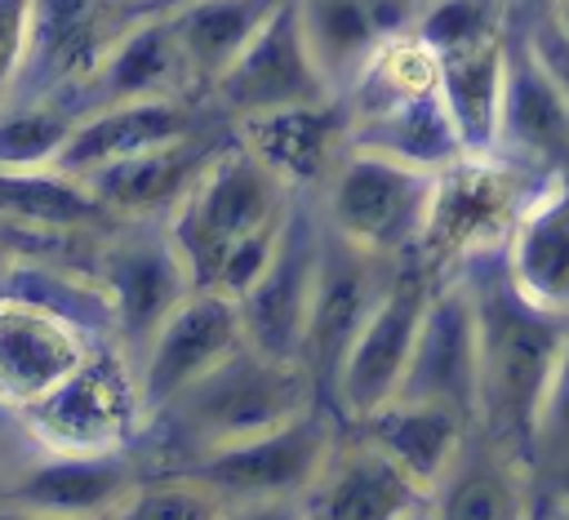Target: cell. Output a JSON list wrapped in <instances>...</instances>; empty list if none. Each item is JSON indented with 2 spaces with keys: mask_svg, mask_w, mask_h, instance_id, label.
<instances>
[{
  "mask_svg": "<svg viewBox=\"0 0 569 520\" xmlns=\"http://www.w3.org/2000/svg\"><path fill=\"white\" fill-rule=\"evenodd\" d=\"M476 316H480V391H476V431L507 449L511 458L529 462L538 444L542 400L569 338V320L529 302L507 267L502 253L476 258L462 267Z\"/></svg>",
  "mask_w": 569,
  "mask_h": 520,
  "instance_id": "6da1fadb",
  "label": "cell"
},
{
  "mask_svg": "<svg viewBox=\"0 0 569 520\" xmlns=\"http://www.w3.org/2000/svg\"><path fill=\"white\" fill-rule=\"evenodd\" d=\"M311 404H320V387L307 364L271 360L244 342L204 378H196L178 400H169L151 422H160L164 436L178 440V462H187L200 449L258 436Z\"/></svg>",
  "mask_w": 569,
  "mask_h": 520,
  "instance_id": "7a4b0ae2",
  "label": "cell"
},
{
  "mask_svg": "<svg viewBox=\"0 0 569 520\" xmlns=\"http://www.w3.org/2000/svg\"><path fill=\"white\" fill-rule=\"evenodd\" d=\"M298 191H289L240 138H227L218 156L204 164L187 200L164 218L196 289H213L227 258L262 236L276 231L289 213Z\"/></svg>",
  "mask_w": 569,
  "mask_h": 520,
  "instance_id": "3957f363",
  "label": "cell"
},
{
  "mask_svg": "<svg viewBox=\"0 0 569 520\" xmlns=\"http://www.w3.org/2000/svg\"><path fill=\"white\" fill-rule=\"evenodd\" d=\"M551 173H538L502 151L493 156H458L436 173L427 227L418 240V258L453 276L476 258L502 253L525 204L538 196V187Z\"/></svg>",
  "mask_w": 569,
  "mask_h": 520,
  "instance_id": "277c9868",
  "label": "cell"
},
{
  "mask_svg": "<svg viewBox=\"0 0 569 520\" xmlns=\"http://www.w3.org/2000/svg\"><path fill=\"white\" fill-rule=\"evenodd\" d=\"M431 191V169L347 147L320 191V218L329 231L378 258H413L427 227Z\"/></svg>",
  "mask_w": 569,
  "mask_h": 520,
  "instance_id": "5b68a950",
  "label": "cell"
},
{
  "mask_svg": "<svg viewBox=\"0 0 569 520\" xmlns=\"http://www.w3.org/2000/svg\"><path fill=\"white\" fill-rule=\"evenodd\" d=\"M436 284H440V271H431L418 253L396 267L378 307L369 311V320L360 324V333L351 338V347L342 351V360L329 378L325 396H329L342 427H356L373 409L396 400L405 369H409V356H413L422 311H427Z\"/></svg>",
  "mask_w": 569,
  "mask_h": 520,
  "instance_id": "8992f818",
  "label": "cell"
},
{
  "mask_svg": "<svg viewBox=\"0 0 569 520\" xmlns=\"http://www.w3.org/2000/svg\"><path fill=\"white\" fill-rule=\"evenodd\" d=\"M338 427L325 404H311L258 436L191 453L178 471L213 484L227 502L240 498H311L320 471L338 449Z\"/></svg>",
  "mask_w": 569,
  "mask_h": 520,
  "instance_id": "52a82bcc",
  "label": "cell"
},
{
  "mask_svg": "<svg viewBox=\"0 0 569 520\" xmlns=\"http://www.w3.org/2000/svg\"><path fill=\"white\" fill-rule=\"evenodd\" d=\"M93 276L111 298L116 347L124 351L129 364L142 356V347L164 324V316L196 289L160 218L116 222L93 253Z\"/></svg>",
  "mask_w": 569,
  "mask_h": 520,
  "instance_id": "ba28073f",
  "label": "cell"
},
{
  "mask_svg": "<svg viewBox=\"0 0 569 520\" xmlns=\"http://www.w3.org/2000/svg\"><path fill=\"white\" fill-rule=\"evenodd\" d=\"M22 413L40 449H129L147 422L133 364L116 342H98L67 382H58Z\"/></svg>",
  "mask_w": 569,
  "mask_h": 520,
  "instance_id": "9c48e42d",
  "label": "cell"
},
{
  "mask_svg": "<svg viewBox=\"0 0 569 520\" xmlns=\"http://www.w3.org/2000/svg\"><path fill=\"white\" fill-rule=\"evenodd\" d=\"M320 236L325 218L320 209L298 196L289 204V218L280 227V240L271 249V262L262 276L236 298L244 342L271 360L302 364V342H307V316H311V293H316V267H320Z\"/></svg>",
  "mask_w": 569,
  "mask_h": 520,
  "instance_id": "30bf717a",
  "label": "cell"
},
{
  "mask_svg": "<svg viewBox=\"0 0 569 520\" xmlns=\"http://www.w3.org/2000/svg\"><path fill=\"white\" fill-rule=\"evenodd\" d=\"M240 347H244V329H240L236 298L218 289H191L151 333L142 356L133 360L138 400H142L147 422Z\"/></svg>",
  "mask_w": 569,
  "mask_h": 520,
  "instance_id": "8fae6325",
  "label": "cell"
},
{
  "mask_svg": "<svg viewBox=\"0 0 569 520\" xmlns=\"http://www.w3.org/2000/svg\"><path fill=\"white\" fill-rule=\"evenodd\" d=\"M476 391H480V316H476V293L467 276L453 271V276H440L422 311L413 356L396 396L449 404L467 413L476 427Z\"/></svg>",
  "mask_w": 569,
  "mask_h": 520,
  "instance_id": "7c38bea8",
  "label": "cell"
},
{
  "mask_svg": "<svg viewBox=\"0 0 569 520\" xmlns=\"http://www.w3.org/2000/svg\"><path fill=\"white\" fill-rule=\"evenodd\" d=\"M405 258H378L338 231L325 227L320 236V267H316V293H311V316H307V342H302V364L316 378L320 391H329V378L378 307L382 289L391 284L396 267Z\"/></svg>",
  "mask_w": 569,
  "mask_h": 520,
  "instance_id": "4fadbf2b",
  "label": "cell"
},
{
  "mask_svg": "<svg viewBox=\"0 0 569 520\" xmlns=\"http://www.w3.org/2000/svg\"><path fill=\"white\" fill-rule=\"evenodd\" d=\"M209 98L231 116H258V111H276V107H298V102H325L338 98L329 89V80L320 76L302 22H298V4L284 0L262 31L236 53V62L209 84Z\"/></svg>",
  "mask_w": 569,
  "mask_h": 520,
  "instance_id": "5bb4252c",
  "label": "cell"
},
{
  "mask_svg": "<svg viewBox=\"0 0 569 520\" xmlns=\"http://www.w3.org/2000/svg\"><path fill=\"white\" fill-rule=\"evenodd\" d=\"M120 0H36L31 4V36L27 58L13 80V98H49V93H76L107 53V44L120 36V22H111V9Z\"/></svg>",
  "mask_w": 569,
  "mask_h": 520,
  "instance_id": "9a60e30c",
  "label": "cell"
},
{
  "mask_svg": "<svg viewBox=\"0 0 569 520\" xmlns=\"http://www.w3.org/2000/svg\"><path fill=\"white\" fill-rule=\"evenodd\" d=\"M138 480L142 471L129 449H40L18 467L9 507L67 520H111Z\"/></svg>",
  "mask_w": 569,
  "mask_h": 520,
  "instance_id": "2e32d148",
  "label": "cell"
},
{
  "mask_svg": "<svg viewBox=\"0 0 569 520\" xmlns=\"http://www.w3.org/2000/svg\"><path fill=\"white\" fill-rule=\"evenodd\" d=\"M236 138L298 196L325 191L342 151L351 147V116L342 98L276 107L236 120Z\"/></svg>",
  "mask_w": 569,
  "mask_h": 520,
  "instance_id": "e0dca14e",
  "label": "cell"
},
{
  "mask_svg": "<svg viewBox=\"0 0 569 520\" xmlns=\"http://www.w3.org/2000/svg\"><path fill=\"white\" fill-rule=\"evenodd\" d=\"M196 89L191 67L182 58V44L173 36V22L164 9H147L120 27V36L107 44L89 80L80 84V107H107V102H138V98H187Z\"/></svg>",
  "mask_w": 569,
  "mask_h": 520,
  "instance_id": "ac0fdd59",
  "label": "cell"
},
{
  "mask_svg": "<svg viewBox=\"0 0 569 520\" xmlns=\"http://www.w3.org/2000/svg\"><path fill=\"white\" fill-rule=\"evenodd\" d=\"M293 4L307 49L338 98L356 84L369 58L387 40L409 36L422 13V0H293Z\"/></svg>",
  "mask_w": 569,
  "mask_h": 520,
  "instance_id": "d6986e66",
  "label": "cell"
},
{
  "mask_svg": "<svg viewBox=\"0 0 569 520\" xmlns=\"http://www.w3.org/2000/svg\"><path fill=\"white\" fill-rule=\"evenodd\" d=\"M98 342L71 320L0 293V391L13 404H36L67 382Z\"/></svg>",
  "mask_w": 569,
  "mask_h": 520,
  "instance_id": "ffe728a7",
  "label": "cell"
},
{
  "mask_svg": "<svg viewBox=\"0 0 569 520\" xmlns=\"http://www.w3.org/2000/svg\"><path fill=\"white\" fill-rule=\"evenodd\" d=\"M218 147H222L218 138H204L196 129L178 142H164V147L138 151V156H124L116 164H102V169L84 173V182L116 222H133V218H160L164 222L187 200V191L196 187L204 164L218 156Z\"/></svg>",
  "mask_w": 569,
  "mask_h": 520,
  "instance_id": "44dd1931",
  "label": "cell"
},
{
  "mask_svg": "<svg viewBox=\"0 0 569 520\" xmlns=\"http://www.w3.org/2000/svg\"><path fill=\"white\" fill-rule=\"evenodd\" d=\"M307 502L316 520H400L405 511L431 502V493L409 471H400L378 444L351 431L338 440Z\"/></svg>",
  "mask_w": 569,
  "mask_h": 520,
  "instance_id": "7402d4cb",
  "label": "cell"
},
{
  "mask_svg": "<svg viewBox=\"0 0 569 520\" xmlns=\"http://www.w3.org/2000/svg\"><path fill=\"white\" fill-rule=\"evenodd\" d=\"M498 151L538 173L569 169V102L533 62L520 31H507V93Z\"/></svg>",
  "mask_w": 569,
  "mask_h": 520,
  "instance_id": "603a6c76",
  "label": "cell"
},
{
  "mask_svg": "<svg viewBox=\"0 0 569 520\" xmlns=\"http://www.w3.org/2000/svg\"><path fill=\"white\" fill-rule=\"evenodd\" d=\"M196 129H200V120H196L187 98H138V102L89 107L76 120V133H71L58 169L84 178V173H93L102 164H116L124 156L178 142Z\"/></svg>",
  "mask_w": 569,
  "mask_h": 520,
  "instance_id": "cb8c5ba5",
  "label": "cell"
},
{
  "mask_svg": "<svg viewBox=\"0 0 569 520\" xmlns=\"http://www.w3.org/2000/svg\"><path fill=\"white\" fill-rule=\"evenodd\" d=\"M502 267L529 302L569 320V169L551 173L525 204Z\"/></svg>",
  "mask_w": 569,
  "mask_h": 520,
  "instance_id": "d4e9b609",
  "label": "cell"
},
{
  "mask_svg": "<svg viewBox=\"0 0 569 520\" xmlns=\"http://www.w3.org/2000/svg\"><path fill=\"white\" fill-rule=\"evenodd\" d=\"M360 431L369 444H378L400 471H409L427 493H436V484L449 476V467L458 462L462 444L471 440V418L449 409V404H431V400H387L382 409H373L365 422L347 427Z\"/></svg>",
  "mask_w": 569,
  "mask_h": 520,
  "instance_id": "484cf974",
  "label": "cell"
},
{
  "mask_svg": "<svg viewBox=\"0 0 569 520\" xmlns=\"http://www.w3.org/2000/svg\"><path fill=\"white\" fill-rule=\"evenodd\" d=\"M507 93V36L440 53V102L467 156H493L502 133Z\"/></svg>",
  "mask_w": 569,
  "mask_h": 520,
  "instance_id": "4316f807",
  "label": "cell"
},
{
  "mask_svg": "<svg viewBox=\"0 0 569 520\" xmlns=\"http://www.w3.org/2000/svg\"><path fill=\"white\" fill-rule=\"evenodd\" d=\"M440 520H520L529 502L525 462L489 444L480 431L462 444L458 462L431 493Z\"/></svg>",
  "mask_w": 569,
  "mask_h": 520,
  "instance_id": "83f0119b",
  "label": "cell"
},
{
  "mask_svg": "<svg viewBox=\"0 0 569 520\" xmlns=\"http://www.w3.org/2000/svg\"><path fill=\"white\" fill-rule=\"evenodd\" d=\"M351 147L378 151V156H391V160H405V164H418L431 173H440L445 164L467 156L458 133H453V120L440 102V89L351 116Z\"/></svg>",
  "mask_w": 569,
  "mask_h": 520,
  "instance_id": "f1b7e54d",
  "label": "cell"
},
{
  "mask_svg": "<svg viewBox=\"0 0 569 520\" xmlns=\"http://www.w3.org/2000/svg\"><path fill=\"white\" fill-rule=\"evenodd\" d=\"M284 0H182L169 13L173 36L182 44V58L191 67L196 89L209 93V84L236 62V53L262 31V22Z\"/></svg>",
  "mask_w": 569,
  "mask_h": 520,
  "instance_id": "f546056e",
  "label": "cell"
},
{
  "mask_svg": "<svg viewBox=\"0 0 569 520\" xmlns=\"http://www.w3.org/2000/svg\"><path fill=\"white\" fill-rule=\"evenodd\" d=\"M80 116L76 93L0 102V169H58Z\"/></svg>",
  "mask_w": 569,
  "mask_h": 520,
  "instance_id": "4dcf8cb0",
  "label": "cell"
},
{
  "mask_svg": "<svg viewBox=\"0 0 569 520\" xmlns=\"http://www.w3.org/2000/svg\"><path fill=\"white\" fill-rule=\"evenodd\" d=\"M227 507V498L187 476V471H160V476H142L129 498L111 511V520H218Z\"/></svg>",
  "mask_w": 569,
  "mask_h": 520,
  "instance_id": "1f68e13d",
  "label": "cell"
},
{
  "mask_svg": "<svg viewBox=\"0 0 569 520\" xmlns=\"http://www.w3.org/2000/svg\"><path fill=\"white\" fill-rule=\"evenodd\" d=\"M413 36L440 58L507 36V0H422Z\"/></svg>",
  "mask_w": 569,
  "mask_h": 520,
  "instance_id": "d6a6232c",
  "label": "cell"
},
{
  "mask_svg": "<svg viewBox=\"0 0 569 520\" xmlns=\"http://www.w3.org/2000/svg\"><path fill=\"white\" fill-rule=\"evenodd\" d=\"M520 36H525L533 62L547 71V80H551V84L565 93V102H569V31L551 18L547 0H542V9H538L533 18L520 22Z\"/></svg>",
  "mask_w": 569,
  "mask_h": 520,
  "instance_id": "836d02e7",
  "label": "cell"
},
{
  "mask_svg": "<svg viewBox=\"0 0 569 520\" xmlns=\"http://www.w3.org/2000/svg\"><path fill=\"white\" fill-rule=\"evenodd\" d=\"M533 453H551V458H569V338L560 347L547 400H542V418H538V444Z\"/></svg>",
  "mask_w": 569,
  "mask_h": 520,
  "instance_id": "e575fe53",
  "label": "cell"
},
{
  "mask_svg": "<svg viewBox=\"0 0 569 520\" xmlns=\"http://www.w3.org/2000/svg\"><path fill=\"white\" fill-rule=\"evenodd\" d=\"M31 4L36 0H0V102L13 93V80H18L22 58H27Z\"/></svg>",
  "mask_w": 569,
  "mask_h": 520,
  "instance_id": "d590c367",
  "label": "cell"
},
{
  "mask_svg": "<svg viewBox=\"0 0 569 520\" xmlns=\"http://www.w3.org/2000/svg\"><path fill=\"white\" fill-rule=\"evenodd\" d=\"M40 453V440L31 436V422L22 413V404H13L4 391H0V462L9 467H22L27 458Z\"/></svg>",
  "mask_w": 569,
  "mask_h": 520,
  "instance_id": "8d00e7d4",
  "label": "cell"
},
{
  "mask_svg": "<svg viewBox=\"0 0 569 520\" xmlns=\"http://www.w3.org/2000/svg\"><path fill=\"white\" fill-rule=\"evenodd\" d=\"M218 520H316L307 498H240L227 502Z\"/></svg>",
  "mask_w": 569,
  "mask_h": 520,
  "instance_id": "74e56055",
  "label": "cell"
},
{
  "mask_svg": "<svg viewBox=\"0 0 569 520\" xmlns=\"http://www.w3.org/2000/svg\"><path fill=\"white\" fill-rule=\"evenodd\" d=\"M520 520H560V511H556V502L547 498V493H529V502H525V516Z\"/></svg>",
  "mask_w": 569,
  "mask_h": 520,
  "instance_id": "f35d334b",
  "label": "cell"
},
{
  "mask_svg": "<svg viewBox=\"0 0 569 520\" xmlns=\"http://www.w3.org/2000/svg\"><path fill=\"white\" fill-rule=\"evenodd\" d=\"M13 476H18V467L0 462V511H9V502H13Z\"/></svg>",
  "mask_w": 569,
  "mask_h": 520,
  "instance_id": "ab89813d",
  "label": "cell"
},
{
  "mask_svg": "<svg viewBox=\"0 0 569 520\" xmlns=\"http://www.w3.org/2000/svg\"><path fill=\"white\" fill-rule=\"evenodd\" d=\"M0 520H67V516H40V511H18V507H9V511H0Z\"/></svg>",
  "mask_w": 569,
  "mask_h": 520,
  "instance_id": "60d3db41",
  "label": "cell"
},
{
  "mask_svg": "<svg viewBox=\"0 0 569 520\" xmlns=\"http://www.w3.org/2000/svg\"><path fill=\"white\" fill-rule=\"evenodd\" d=\"M400 520H440V511H436V502H422V507H413V511H405Z\"/></svg>",
  "mask_w": 569,
  "mask_h": 520,
  "instance_id": "b9f144b4",
  "label": "cell"
},
{
  "mask_svg": "<svg viewBox=\"0 0 569 520\" xmlns=\"http://www.w3.org/2000/svg\"><path fill=\"white\" fill-rule=\"evenodd\" d=\"M547 9H551V18H556V22L569 31V0H547Z\"/></svg>",
  "mask_w": 569,
  "mask_h": 520,
  "instance_id": "7bdbcfd3",
  "label": "cell"
},
{
  "mask_svg": "<svg viewBox=\"0 0 569 520\" xmlns=\"http://www.w3.org/2000/svg\"><path fill=\"white\" fill-rule=\"evenodd\" d=\"M9 262H13V244L4 240V231H0V276L9 271Z\"/></svg>",
  "mask_w": 569,
  "mask_h": 520,
  "instance_id": "ee69618b",
  "label": "cell"
},
{
  "mask_svg": "<svg viewBox=\"0 0 569 520\" xmlns=\"http://www.w3.org/2000/svg\"><path fill=\"white\" fill-rule=\"evenodd\" d=\"M173 4H182V0H156L151 9H173ZM142 13H147V9H142Z\"/></svg>",
  "mask_w": 569,
  "mask_h": 520,
  "instance_id": "f6af8a7d",
  "label": "cell"
},
{
  "mask_svg": "<svg viewBox=\"0 0 569 520\" xmlns=\"http://www.w3.org/2000/svg\"><path fill=\"white\" fill-rule=\"evenodd\" d=\"M120 4H133V0H120Z\"/></svg>",
  "mask_w": 569,
  "mask_h": 520,
  "instance_id": "bcb514c9",
  "label": "cell"
}]
</instances>
